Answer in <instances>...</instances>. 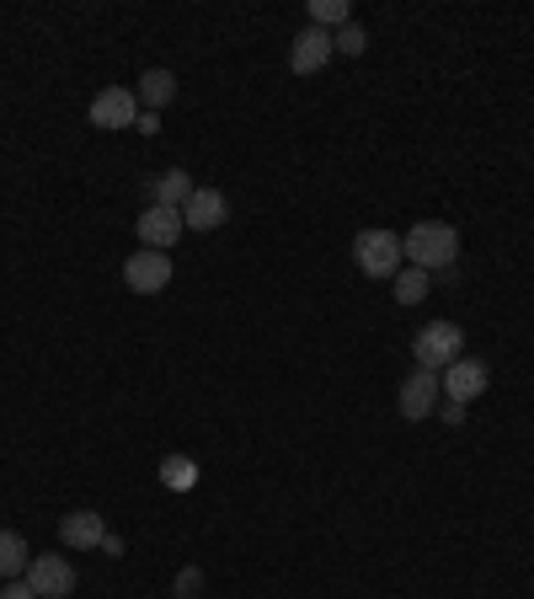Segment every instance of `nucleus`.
Returning <instances> with one entry per match:
<instances>
[{
	"label": "nucleus",
	"mask_w": 534,
	"mask_h": 599,
	"mask_svg": "<svg viewBox=\"0 0 534 599\" xmlns=\"http://www.w3.org/2000/svg\"><path fill=\"white\" fill-rule=\"evenodd\" d=\"M401 251H406L412 268L443 273V268L460 257V236H454V225H443V220H417V225L401 236Z\"/></svg>",
	"instance_id": "1"
},
{
	"label": "nucleus",
	"mask_w": 534,
	"mask_h": 599,
	"mask_svg": "<svg viewBox=\"0 0 534 599\" xmlns=\"http://www.w3.org/2000/svg\"><path fill=\"white\" fill-rule=\"evenodd\" d=\"M353 262H358L364 279H395L401 262H406L401 236H395V231H358V242H353Z\"/></svg>",
	"instance_id": "2"
},
{
	"label": "nucleus",
	"mask_w": 534,
	"mask_h": 599,
	"mask_svg": "<svg viewBox=\"0 0 534 599\" xmlns=\"http://www.w3.org/2000/svg\"><path fill=\"white\" fill-rule=\"evenodd\" d=\"M412 359H417V369L443 375L454 359H465V332H460L454 321H428V327L417 332V343H412Z\"/></svg>",
	"instance_id": "3"
},
{
	"label": "nucleus",
	"mask_w": 534,
	"mask_h": 599,
	"mask_svg": "<svg viewBox=\"0 0 534 599\" xmlns=\"http://www.w3.org/2000/svg\"><path fill=\"white\" fill-rule=\"evenodd\" d=\"M123 284L134 290V295H155V290H166L171 284V257L166 251H134L129 262H123Z\"/></svg>",
	"instance_id": "4"
},
{
	"label": "nucleus",
	"mask_w": 534,
	"mask_h": 599,
	"mask_svg": "<svg viewBox=\"0 0 534 599\" xmlns=\"http://www.w3.org/2000/svg\"><path fill=\"white\" fill-rule=\"evenodd\" d=\"M438 397H443V386H438L434 369H412V375L401 380V397H395V407H401V418L423 423V418L438 407Z\"/></svg>",
	"instance_id": "5"
},
{
	"label": "nucleus",
	"mask_w": 534,
	"mask_h": 599,
	"mask_svg": "<svg viewBox=\"0 0 534 599\" xmlns=\"http://www.w3.org/2000/svg\"><path fill=\"white\" fill-rule=\"evenodd\" d=\"M92 124H97V129H134V124H140V97H134L129 86H107V92H97V102H92Z\"/></svg>",
	"instance_id": "6"
},
{
	"label": "nucleus",
	"mask_w": 534,
	"mask_h": 599,
	"mask_svg": "<svg viewBox=\"0 0 534 599\" xmlns=\"http://www.w3.org/2000/svg\"><path fill=\"white\" fill-rule=\"evenodd\" d=\"M486 380H491V375H486V364H482V359H454V364H449V369L438 375L443 397H449V401H460V407H471V401L482 397V391H486Z\"/></svg>",
	"instance_id": "7"
},
{
	"label": "nucleus",
	"mask_w": 534,
	"mask_h": 599,
	"mask_svg": "<svg viewBox=\"0 0 534 599\" xmlns=\"http://www.w3.org/2000/svg\"><path fill=\"white\" fill-rule=\"evenodd\" d=\"M27 584H33L38 599H64L75 589V567H70L64 556H33V562H27Z\"/></svg>",
	"instance_id": "8"
},
{
	"label": "nucleus",
	"mask_w": 534,
	"mask_h": 599,
	"mask_svg": "<svg viewBox=\"0 0 534 599\" xmlns=\"http://www.w3.org/2000/svg\"><path fill=\"white\" fill-rule=\"evenodd\" d=\"M225 214H230V203H225L219 188H193V199L182 203V225L188 231H219Z\"/></svg>",
	"instance_id": "9"
},
{
	"label": "nucleus",
	"mask_w": 534,
	"mask_h": 599,
	"mask_svg": "<svg viewBox=\"0 0 534 599\" xmlns=\"http://www.w3.org/2000/svg\"><path fill=\"white\" fill-rule=\"evenodd\" d=\"M59 541L70 551H97L107 541V525H102V514H92V508H75V514L59 519Z\"/></svg>",
	"instance_id": "10"
},
{
	"label": "nucleus",
	"mask_w": 534,
	"mask_h": 599,
	"mask_svg": "<svg viewBox=\"0 0 534 599\" xmlns=\"http://www.w3.org/2000/svg\"><path fill=\"white\" fill-rule=\"evenodd\" d=\"M177 236H182V209H161V203H150L145 214H140V242H145L150 251H166Z\"/></svg>",
	"instance_id": "11"
},
{
	"label": "nucleus",
	"mask_w": 534,
	"mask_h": 599,
	"mask_svg": "<svg viewBox=\"0 0 534 599\" xmlns=\"http://www.w3.org/2000/svg\"><path fill=\"white\" fill-rule=\"evenodd\" d=\"M332 33H321V27H305L299 38H294V49H289V64H294V75H316L327 59H332Z\"/></svg>",
	"instance_id": "12"
},
{
	"label": "nucleus",
	"mask_w": 534,
	"mask_h": 599,
	"mask_svg": "<svg viewBox=\"0 0 534 599\" xmlns=\"http://www.w3.org/2000/svg\"><path fill=\"white\" fill-rule=\"evenodd\" d=\"M27 562H33L27 541H22L16 530H0V578H5V584H11V578H27Z\"/></svg>",
	"instance_id": "13"
},
{
	"label": "nucleus",
	"mask_w": 534,
	"mask_h": 599,
	"mask_svg": "<svg viewBox=\"0 0 534 599\" xmlns=\"http://www.w3.org/2000/svg\"><path fill=\"white\" fill-rule=\"evenodd\" d=\"M150 193H155V203H161V209H182V203L193 199V177H188L182 166H177V172H161Z\"/></svg>",
	"instance_id": "14"
},
{
	"label": "nucleus",
	"mask_w": 534,
	"mask_h": 599,
	"mask_svg": "<svg viewBox=\"0 0 534 599\" xmlns=\"http://www.w3.org/2000/svg\"><path fill=\"white\" fill-rule=\"evenodd\" d=\"M171 97H177V75H171V70H145V75H140V102H145V113L166 107Z\"/></svg>",
	"instance_id": "15"
},
{
	"label": "nucleus",
	"mask_w": 534,
	"mask_h": 599,
	"mask_svg": "<svg viewBox=\"0 0 534 599\" xmlns=\"http://www.w3.org/2000/svg\"><path fill=\"white\" fill-rule=\"evenodd\" d=\"M428 284H434V273H423V268L406 262V268L395 273V300H401V305H417V300H428Z\"/></svg>",
	"instance_id": "16"
},
{
	"label": "nucleus",
	"mask_w": 534,
	"mask_h": 599,
	"mask_svg": "<svg viewBox=\"0 0 534 599\" xmlns=\"http://www.w3.org/2000/svg\"><path fill=\"white\" fill-rule=\"evenodd\" d=\"M161 482H166L171 493H188V488L198 482V466L188 460V455H166V460H161Z\"/></svg>",
	"instance_id": "17"
},
{
	"label": "nucleus",
	"mask_w": 534,
	"mask_h": 599,
	"mask_svg": "<svg viewBox=\"0 0 534 599\" xmlns=\"http://www.w3.org/2000/svg\"><path fill=\"white\" fill-rule=\"evenodd\" d=\"M353 22V11H347V0H310V27H347Z\"/></svg>",
	"instance_id": "18"
},
{
	"label": "nucleus",
	"mask_w": 534,
	"mask_h": 599,
	"mask_svg": "<svg viewBox=\"0 0 534 599\" xmlns=\"http://www.w3.org/2000/svg\"><path fill=\"white\" fill-rule=\"evenodd\" d=\"M332 49H337V54H353V59H358V54L369 49V33H364L358 22H347V27H337V33H332Z\"/></svg>",
	"instance_id": "19"
},
{
	"label": "nucleus",
	"mask_w": 534,
	"mask_h": 599,
	"mask_svg": "<svg viewBox=\"0 0 534 599\" xmlns=\"http://www.w3.org/2000/svg\"><path fill=\"white\" fill-rule=\"evenodd\" d=\"M198 589H203V573H198V567H188V573H177V599H193Z\"/></svg>",
	"instance_id": "20"
},
{
	"label": "nucleus",
	"mask_w": 534,
	"mask_h": 599,
	"mask_svg": "<svg viewBox=\"0 0 534 599\" xmlns=\"http://www.w3.org/2000/svg\"><path fill=\"white\" fill-rule=\"evenodd\" d=\"M0 599H38V595H33V584H27V578H11V584L0 589Z\"/></svg>",
	"instance_id": "21"
},
{
	"label": "nucleus",
	"mask_w": 534,
	"mask_h": 599,
	"mask_svg": "<svg viewBox=\"0 0 534 599\" xmlns=\"http://www.w3.org/2000/svg\"><path fill=\"white\" fill-rule=\"evenodd\" d=\"M443 423L460 428V423H465V407H460V401H443Z\"/></svg>",
	"instance_id": "22"
}]
</instances>
